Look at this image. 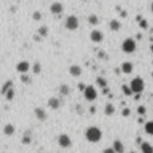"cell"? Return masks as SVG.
I'll list each match as a JSON object with an SVG mask.
<instances>
[{
	"label": "cell",
	"mask_w": 153,
	"mask_h": 153,
	"mask_svg": "<svg viewBox=\"0 0 153 153\" xmlns=\"http://www.w3.org/2000/svg\"><path fill=\"white\" fill-rule=\"evenodd\" d=\"M85 138L91 144H96L102 139V130L96 126H91L85 130Z\"/></svg>",
	"instance_id": "obj_1"
},
{
	"label": "cell",
	"mask_w": 153,
	"mask_h": 153,
	"mask_svg": "<svg viewBox=\"0 0 153 153\" xmlns=\"http://www.w3.org/2000/svg\"><path fill=\"white\" fill-rule=\"evenodd\" d=\"M130 87H132V90H133L134 93H141L142 90L145 89V83H144V80H142L140 77H136L134 79H132Z\"/></svg>",
	"instance_id": "obj_2"
},
{
	"label": "cell",
	"mask_w": 153,
	"mask_h": 153,
	"mask_svg": "<svg viewBox=\"0 0 153 153\" xmlns=\"http://www.w3.org/2000/svg\"><path fill=\"white\" fill-rule=\"evenodd\" d=\"M121 48L127 54H130V53L135 52V49H136V42H135V39H133V38H126L123 42H122V47Z\"/></svg>",
	"instance_id": "obj_3"
},
{
	"label": "cell",
	"mask_w": 153,
	"mask_h": 153,
	"mask_svg": "<svg viewBox=\"0 0 153 153\" xmlns=\"http://www.w3.org/2000/svg\"><path fill=\"white\" fill-rule=\"evenodd\" d=\"M65 28L73 31V30H77L79 28V19L75 16H68L65 20Z\"/></svg>",
	"instance_id": "obj_4"
},
{
	"label": "cell",
	"mask_w": 153,
	"mask_h": 153,
	"mask_svg": "<svg viewBox=\"0 0 153 153\" xmlns=\"http://www.w3.org/2000/svg\"><path fill=\"white\" fill-rule=\"evenodd\" d=\"M83 93H84V97L87 100H90V102H92V100H95L97 98V91H96V89L92 85L86 86V89L83 91Z\"/></svg>",
	"instance_id": "obj_5"
},
{
	"label": "cell",
	"mask_w": 153,
	"mask_h": 153,
	"mask_svg": "<svg viewBox=\"0 0 153 153\" xmlns=\"http://www.w3.org/2000/svg\"><path fill=\"white\" fill-rule=\"evenodd\" d=\"M57 142H59V145L64 148H68L72 146V140H71L69 135H67V134H60L57 138Z\"/></svg>",
	"instance_id": "obj_6"
},
{
	"label": "cell",
	"mask_w": 153,
	"mask_h": 153,
	"mask_svg": "<svg viewBox=\"0 0 153 153\" xmlns=\"http://www.w3.org/2000/svg\"><path fill=\"white\" fill-rule=\"evenodd\" d=\"M90 38L93 43H99L103 41L104 35L102 31H99V30H92V31H91V35H90Z\"/></svg>",
	"instance_id": "obj_7"
},
{
	"label": "cell",
	"mask_w": 153,
	"mask_h": 153,
	"mask_svg": "<svg viewBox=\"0 0 153 153\" xmlns=\"http://www.w3.org/2000/svg\"><path fill=\"white\" fill-rule=\"evenodd\" d=\"M29 68H30V64L28 62V61H19V62L17 64V66H16L17 72H19L20 74L26 73L29 71Z\"/></svg>",
	"instance_id": "obj_8"
},
{
	"label": "cell",
	"mask_w": 153,
	"mask_h": 153,
	"mask_svg": "<svg viewBox=\"0 0 153 153\" xmlns=\"http://www.w3.org/2000/svg\"><path fill=\"white\" fill-rule=\"evenodd\" d=\"M50 11H52L53 15H61L64 11V6L61 3H53L52 6H50Z\"/></svg>",
	"instance_id": "obj_9"
},
{
	"label": "cell",
	"mask_w": 153,
	"mask_h": 153,
	"mask_svg": "<svg viewBox=\"0 0 153 153\" xmlns=\"http://www.w3.org/2000/svg\"><path fill=\"white\" fill-rule=\"evenodd\" d=\"M60 105H61V102H60L59 98H56V97H52V98H49V99H48V107H49L50 109L56 110V109L60 108Z\"/></svg>",
	"instance_id": "obj_10"
},
{
	"label": "cell",
	"mask_w": 153,
	"mask_h": 153,
	"mask_svg": "<svg viewBox=\"0 0 153 153\" xmlns=\"http://www.w3.org/2000/svg\"><path fill=\"white\" fill-rule=\"evenodd\" d=\"M69 74L72 75V77H80L81 75V72H83V69H81V67L80 66H78V65H72L69 67Z\"/></svg>",
	"instance_id": "obj_11"
},
{
	"label": "cell",
	"mask_w": 153,
	"mask_h": 153,
	"mask_svg": "<svg viewBox=\"0 0 153 153\" xmlns=\"http://www.w3.org/2000/svg\"><path fill=\"white\" fill-rule=\"evenodd\" d=\"M132 71H133V65L129 61H125L123 64L121 65V72L125 74H130Z\"/></svg>",
	"instance_id": "obj_12"
},
{
	"label": "cell",
	"mask_w": 153,
	"mask_h": 153,
	"mask_svg": "<svg viewBox=\"0 0 153 153\" xmlns=\"http://www.w3.org/2000/svg\"><path fill=\"white\" fill-rule=\"evenodd\" d=\"M35 116L37 120L39 121H44L46 117H47V114H46V110L43 108H35Z\"/></svg>",
	"instance_id": "obj_13"
},
{
	"label": "cell",
	"mask_w": 153,
	"mask_h": 153,
	"mask_svg": "<svg viewBox=\"0 0 153 153\" xmlns=\"http://www.w3.org/2000/svg\"><path fill=\"white\" fill-rule=\"evenodd\" d=\"M113 147L116 151V153H123L125 152V145L121 140H115L113 142Z\"/></svg>",
	"instance_id": "obj_14"
},
{
	"label": "cell",
	"mask_w": 153,
	"mask_h": 153,
	"mask_svg": "<svg viewBox=\"0 0 153 153\" xmlns=\"http://www.w3.org/2000/svg\"><path fill=\"white\" fill-rule=\"evenodd\" d=\"M140 148H141V152L142 153H153V146L150 144V142H141L140 144Z\"/></svg>",
	"instance_id": "obj_15"
},
{
	"label": "cell",
	"mask_w": 153,
	"mask_h": 153,
	"mask_svg": "<svg viewBox=\"0 0 153 153\" xmlns=\"http://www.w3.org/2000/svg\"><path fill=\"white\" fill-rule=\"evenodd\" d=\"M104 114L107 116H111L115 114V107L111 104V103H108L105 107H104Z\"/></svg>",
	"instance_id": "obj_16"
},
{
	"label": "cell",
	"mask_w": 153,
	"mask_h": 153,
	"mask_svg": "<svg viewBox=\"0 0 153 153\" xmlns=\"http://www.w3.org/2000/svg\"><path fill=\"white\" fill-rule=\"evenodd\" d=\"M109 26H110V29L113 30V31H118V30L121 29V23L118 22L117 19H113V20H110Z\"/></svg>",
	"instance_id": "obj_17"
},
{
	"label": "cell",
	"mask_w": 153,
	"mask_h": 153,
	"mask_svg": "<svg viewBox=\"0 0 153 153\" xmlns=\"http://www.w3.org/2000/svg\"><path fill=\"white\" fill-rule=\"evenodd\" d=\"M12 87H13V81H12V80L5 81V84H4L3 87H1V95H5L7 91H8L10 89H12Z\"/></svg>",
	"instance_id": "obj_18"
},
{
	"label": "cell",
	"mask_w": 153,
	"mask_h": 153,
	"mask_svg": "<svg viewBox=\"0 0 153 153\" xmlns=\"http://www.w3.org/2000/svg\"><path fill=\"white\" fill-rule=\"evenodd\" d=\"M4 133L6 134V135H13L15 134V126L13 125H11V123H7L5 127H4Z\"/></svg>",
	"instance_id": "obj_19"
},
{
	"label": "cell",
	"mask_w": 153,
	"mask_h": 153,
	"mask_svg": "<svg viewBox=\"0 0 153 153\" xmlns=\"http://www.w3.org/2000/svg\"><path fill=\"white\" fill-rule=\"evenodd\" d=\"M48 33H49V30H48V28L46 26V25H42L41 28H38V30H37V34L42 37V38H44V37H47L48 36Z\"/></svg>",
	"instance_id": "obj_20"
},
{
	"label": "cell",
	"mask_w": 153,
	"mask_h": 153,
	"mask_svg": "<svg viewBox=\"0 0 153 153\" xmlns=\"http://www.w3.org/2000/svg\"><path fill=\"white\" fill-rule=\"evenodd\" d=\"M96 83H97V85L100 86L102 89H104V87L108 86V81H107V79L103 78V77H97V78H96Z\"/></svg>",
	"instance_id": "obj_21"
},
{
	"label": "cell",
	"mask_w": 153,
	"mask_h": 153,
	"mask_svg": "<svg viewBox=\"0 0 153 153\" xmlns=\"http://www.w3.org/2000/svg\"><path fill=\"white\" fill-rule=\"evenodd\" d=\"M59 91H60V93L62 95V96H67V95H69V91H71V89H69V86H68V85H66V84H62V85L60 86Z\"/></svg>",
	"instance_id": "obj_22"
},
{
	"label": "cell",
	"mask_w": 153,
	"mask_h": 153,
	"mask_svg": "<svg viewBox=\"0 0 153 153\" xmlns=\"http://www.w3.org/2000/svg\"><path fill=\"white\" fill-rule=\"evenodd\" d=\"M22 144H24V145L31 144V134H30V132H26V133L24 134V136L22 139Z\"/></svg>",
	"instance_id": "obj_23"
},
{
	"label": "cell",
	"mask_w": 153,
	"mask_h": 153,
	"mask_svg": "<svg viewBox=\"0 0 153 153\" xmlns=\"http://www.w3.org/2000/svg\"><path fill=\"white\" fill-rule=\"evenodd\" d=\"M145 132L148 135H153V121H150L145 125Z\"/></svg>",
	"instance_id": "obj_24"
},
{
	"label": "cell",
	"mask_w": 153,
	"mask_h": 153,
	"mask_svg": "<svg viewBox=\"0 0 153 153\" xmlns=\"http://www.w3.org/2000/svg\"><path fill=\"white\" fill-rule=\"evenodd\" d=\"M4 96H5L6 100H8V102L13 100V98H15V90H13V87H12V89H10Z\"/></svg>",
	"instance_id": "obj_25"
},
{
	"label": "cell",
	"mask_w": 153,
	"mask_h": 153,
	"mask_svg": "<svg viewBox=\"0 0 153 153\" xmlns=\"http://www.w3.org/2000/svg\"><path fill=\"white\" fill-rule=\"evenodd\" d=\"M122 92H123L126 96H132L134 92H133V90H132V87L130 86H128V85H122Z\"/></svg>",
	"instance_id": "obj_26"
},
{
	"label": "cell",
	"mask_w": 153,
	"mask_h": 153,
	"mask_svg": "<svg viewBox=\"0 0 153 153\" xmlns=\"http://www.w3.org/2000/svg\"><path fill=\"white\" fill-rule=\"evenodd\" d=\"M20 80H22V83L23 84H31V81H33V79H31V77L30 75H28L26 73H24V74H22L20 75Z\"/></svg>",
	"instance_id": "obj_27"
},
{
	"label": "cell",
	"mask_w": 153,
	"mask_h": 153,
	"mask_svg": "<svg viewBox=\"0 0 153 153\" xmlns=\"http://www.w3.org/2000/svg\"><path fill=\"white\" fill-rule=\"evenodd\" d=\"M98 22H99V19H98V17H97L96 15H91V16L89 17V23H90L91 25H97Z\"/></svg>",
	"instance_id": "obj_28"
},
{
	"label": "cell",
	"mask_w": 153,
	"mask_h": 153,
	"mask_svg": "<svg viewBox=\"0 0 153 153\" xmlns=\"http://www.w3.org/2000/svg\"><path fill=\"white\" fill-rule=\"evenodd\" d=\"M41 71H42V67H41V64L37 61V62H35L34 66H33V72H34L35 74H39Z\"/></svg>",
	"instance_id": "obj_29"
},
{
	"label": "cell",
	"mask_w": 153,
	"mask_h": 153,
	"mask_svg": "<svg viewBox=\"0 0 153 153\" xmlns=\"http://www.w3.org/2000/svg\"><path fill=\"white\" fill-rule=\"evenodd\" d=\"M33 18L35 20H41V19H42V13H41L39 11H35L34 15H33Z\"/></svg>",
	"instance_id": "obj_30"
},
{
	"label": "cell",
	"mask_w": 153,
	"mask_h": 153,
	"mask_svg": "<svg viewBox=\"0 0 153 153\" xmlns=\"http://www.w3.org/2000/svg\"><path fill=\"white\" fill-rule=\"evenodd\" d=\"M138 114H139V115H145V114H146V107L140 105V107L138 108Z\"/></svg>",
	"instance_id": "obj_31"
},
{
	"label": "cell",
	"mask_w": 153,
	"mask_h": 153,
	"mask_svg": "<svg viewBox=\"0 0 153 153\" xmlns=\"http://www.w3.org/2000/svg\"><path fill=\"white\" fill-rule=\"evenodd\" d=\"M140 28H141V29H145V30L148 28V25H147V20H146V19L140 20Z\"/></svg>",
	"instance_id": "obj_32"
},
{
	"label": "cell",
	"mask_w": 153,
	"mask_h": 153,
	"mask_svg": "<svg viewBox=\"0 0 153 153\" xmlns=\"http://www.w3.org/2000/svg\"><path fill=\"white\" fill-rule=\"evenodd\" d=\"M130 115V109L129 108H125L123 110H122V116H129Z\"/></svg>",
	"instance_id": "obj_33"
},
{
	"label": "cell",
	"mask_w": 153,
	"mask_h": 153,
	"mask_svg": "<svg viewBox=\"0 0 153 153\" xmlns=\"http://www.w3.org/2000/svg\"><path fill=\"white\" fill-rule=\"evenodd\" d=\"M103 153H116V151L114 150V147H108L103 151Z\"/></svg>",
	"instance_id": "obj_34"
},
{
	"label": "cell",
	"mask_w": 153,
	"mask_h": 153,
	"mask_svg": "<svg viewBox=\"0 0 153 153\" xmlns=\"http://www.w3.org/2000/svg\"><path fill=\"white\" fill-rule=\"evenodd\" d=\"M95 113H96V108H95V107H91V108H90V114L93 115Z\"/></svg>",
	"instance_id": "obj_35"
},
{
	"label": "cell",
	"mask_w": 153,
	"mask_h": 153,
	"mask_svg": "<svg viewBox=\"0 0 153 153\" xmlns=\"http://www.w3.org/2000/svg\"><path fill=\"white\" fill-rule=\"evenodd\" d=\"M79 89H80V91H84L85 89H86V86L84 85V84H79V86H78Z\"/></svg>",
	"instance_id": "obj_36"
},
{
	"label": "cell",
	"mask_w": 153,
	"mask_h": 153,
	"mask_svg": "<svg viewBox=\"0 0 153 153\" xmlns=\"http://www.w3.org/2000/svg\"><path fill=\"white\" fill-rule=\"evenodd\" d=\"M108 92H109V89H108V87H104V89H103V95H105V93H108Z\"/></svg>",
	"instance_id": "obj_37"
},
{
	"label": "cell",
	"mask_w": 153,
	"mask_h": 153,
	"mask_svg": "<svg viewBox=\"0 0 153 153\" xmlns=\"http://www.w3.org/2000/svg\"><path fill=\"white\" fill-rule=\"evenodd\" d=\"M121 17H127V12L126 11H122L121 12Z\"/></svg>",
	"instance_id": "obj_38"
},
{
	"label": "cell",
	"mask_w": 153,
	"mask_h": 153,
	"mask_svg": "<svg viewBox=\"0 0 153 153\" xmlns=\"http://www.w3.org/2000/svg\"><path fill=\"white\" fill-rule=\"evenodd\" d=\"M150 49H151V52H152V53H153V43H152V44H151V47H150Z\"/></svg>",
	"instance_id": "obj_39"
},
{
	"label": "cell",
	"mask_w": 153,
	"mask_h": 153,
	"mask_svg": "<svg viewBox=\"0 0 153 153\" xmlns=\"http://www.w3.org/2000/svg\"><path fill=\"white\" fill-rule=\"evenodd\" d=\"M152 12H153V3H152Z\"/></svg>",
	"instance_id": "obj_40"
},
{
	"label": "cell",
	"mask_w": 153,
	"mask_h": 153,
	"mask_svg": "<svg viewBox=\"0 0 153 153\" xmlns=\"http://www.w3.org/2000/svg\"><path fill=\"white\" fill-rule=\"evenodd\" d=\"M152 78H153V72H152Z\"/></svg>",
	"instance_id": "obj_41"
}]
</instances>
